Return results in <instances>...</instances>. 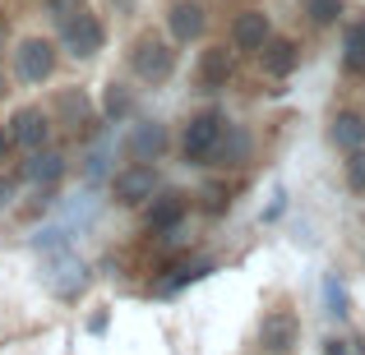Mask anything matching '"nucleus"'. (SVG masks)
I'll use <instances>...</instances> for the list:
<instances>
[{
	"instance_id": "nucleus-1",
	"label": "nucleus",
	"mask_w": 365,
	"mask_h": 355,
	"mask_svg": "<svg viewBox=\"0 0 365 355\" xmlns=\"http://www.w3.org/2000/svg\"><path fill=\"white\" fill-rule=\"evenodd\" d=\"M227 124L232 120H227L217 107L190 116V124L180 129V157H185V166H213V152H217V143H222Z\"/></svg>"
},
{
	"instance_id": "nucleus-2",
	"label": "nucleus",
	"mask_w": 365,
	"mask_h": 355,
	"mask_svg": "<svg viewBox=\"0 0 365 355\" xmlns=\"http://www.w3.org/2000/svg\"><path fill=\"white\" fill-rule=\"evenodd\" d=\"M61 42L74 60H93V55L102 51V42H107V28H102V18L93 14V9L79 5L74 14L61 18Z\"/></svg>"
},
{
	"instance_id": "nucleus-3",
	"label": "nucleus",
	"mask_w": 365,
	"mask_h": 355,
	"mask_svg": "<svg viewBox=\"0 0 365 355\" xmlns=\"http://www.w3.org/2000/svg\"><path fill=\"white\" fill-rule=\"evenodd\" d=\"M130 65H134V79L139 83H167L171 74H176V51H171V42H162V37H139L130 51Z\"/></svg>"
},
{
	"instance_id": "nucleus-4",
	"label": "nucleus",
	"mask_w": 365,
	"mask_h": 355,
	"mask_svg": "<svg viewBox=\"0 0 365 355\" xmlns=\"http://www.w3.org/2000/svg\"><path fill=\"white\" fill-rule=\"evenodd\" d=\"M111 194H116V203H125V208L148 203V198L158 194V166H153V161H130L125 171L111 176Z\"/></svg>"
},
{
	"instance_id": "nucleus-5",
	"label": "nucleus",
	"mask_w": 365,
	"mask_h": 355,
	"mask_svg": "<svg viewBox=\"0 0 365 355\" xmlns=\"http://www.w3.org/2000/svg\"><path fill=\"white\" fill-rule=\"evenodd\" d=\"M14 70L24 83H46L56 70V46L46 42V37H24L14 51Z\"/></svg>"
},
{
	"instance_id": "nucleus-6",
	"label": "nucleus",
	"mask_w": 365,
	"mask_h": 355,
	"mask_svg": "<svg viewBox=\"0 0 365 355\" xmlns=\"http://www.w3.org/2000/svg\"><path fill=\"white\" fill-rule=\"evenodd\" d=\"M9 139H14V148H24V152H42L46 143H51V116H46L42 107L14 111V120H9Z\"/></svg>"
},
{
	"instance_id": "nucleus-7",
	"label": "nucleus",
	"mask_w": 365,
	"mask_h": 355,
	"mask_svg": "<svg viewBox=\"0 0 365 355\" xmlns=\"http://www.w3.org/2000/svg\"><path fill=\"white\" fill-rule=\"evenodd\" d=\"M296 337H301V323H296L292 309H273L264 323H259V346L268 355H287L296 346Z\"/></svg>"
},
{
	"instance_id": "nucleus-8",
	"label": "nucleus",
	"mask_w": 365,
	"mask_h": 355,
	"mask_svg": "<svg viewBox=\"0 0 365 355\" xmlns=\"http://www.w3.org/2000/svg\"><path fill=\"white\" fill-rule=\"evenodd\" d=\"M167 28H171V37H176V42H199V37H204V28H208L204 0H171Z\"/></svg>"
},
{
	"instance_id": "nucleus-9",
	"label": "nucleus",
	"mask_w": 365,
	"mask_h": 355,
	"mask_svg": "<svg viewBox=\"0 0 365 355\" xmlns=\"http://www.w3.org/2000/svg\"><path fill=\"white\" fill-rule=\"evenodd\" d=\"M232 74H236V46H232V51H227V46H208V51L199 55L195 79H199V88H204V92L227 88V83H232Z\"/></svg>"
},
{
	"instance_id": "nucleus-10",
	"label": "nucleus",
	"mask_w": 365,
	"mask_h": 355,
	"mask_svg": "<svg viewBox=\"0 0 365 355\" xmlns=\"http://www.w3.org/2000/svg\"><path fill=\"white\" fill-rule=\"evenodd\" d=\"M273 37V23H268V14L264 9H241L236 14V23H232V46L236 51H264V42Z\"/></svg>"
},
{
	"instance_id": "nucleus-11",
	"label": "nucleus",
	"mask_w": 365,
	"mask_h": 355,
	"mask_svg": "<svg viewBox=\"0 0 365 355\" xmlns=\"http://www.w3.org/2000/svg\"><path fill=\"white\" fill-rule=\"evenodd\" d=\"M185 213H190V198H185V194H176V189H167V194L148 198V231L171 235L180 222H185Z\"/></svg>"
},
{
	"instance_id": "nucleus-12",
	"label": "nucleus",
	"mask_w": 365,
	"mask_h": 355,
	"mask_svg": "<svg viewBox=\"0 0 365 355\" xmlns=\"http://www.w3.org/2000/svg\"><path fill=\"white\" fill-rule=\"evenodd\" d=\"M329 143H333L338 152H356V148H365V111L342 107L338 116L329 120Z\"/></svg>"
},
{
	"instance_id": "nucleus-13",
	"label": "nucleus",
	"mask_w": 365,
	"mask_h": 355,
	"mask_svg": "<svg viewBox=\"0 0 365 355\" xmlns=\"http://www.w3.org/2000/svg\"><path fill=\"white\" fill-rule=\"evenodd\" d=\"M259 65H264V74H273V79H287V74L301 65V46H296L292 37H268L264 51H259Z\"/></svg>"
},
{
	"instance_id": "nucleus-14",
	"label": "nucleus",
	"mask_w": 365,
	"mask_h": 355,
	"mask_svg": "<svg viewBox=\"0 0 365 355\" xmlns=\"http://www.w3.org/2000/svg\"><path fill=\"white\" fill-rule=\"evenodd\" d=\"M167 152V124L162 120H139L130 134V157L134 161H158Z\"/></svg>"
},
{
	"instance_id": "nucleus-15",
	"label": "nucleus",
	"mask_w": 365,
	"mask_h": 355,
	"mask_svg": "<svg viewBox=\"0 0 365 355\" xmlns=\"http://www.w3.org/2000/svg\"><path fill=\"white\" fill-rule=\"evenodd\" d=\"M250 129L245 124H227V134H222V143H217V152H213V166H245L250 161Z\"/></svg>"
},
{
	"instance_id": "nucleus-16",
	"label": "nucleus",
	"mask_w": 365,
	"mask_h": 355,
	"mask_svg": "<svg viewBox=\"0 0 365 355\" xmlns=\"http://www.w3.org/2000/svg\"><path fill=\"white\" fill-rule=\"evenodd\" d=\"M61 176H65V157H61V152H51V148L28 152V161H24V180H33V185H46V189H51Z\"/></svg>"
},
{
	"instance_id": "nucleus-17",
	"label": "nucleus",
	"mask_w": 365,
	"mask_h": 355,
	"mask_svg": "<svg viewBox=\"0 0 365 355\" xmlns=\"http://www.w3.org/2000/svg\"><path fill=\"white\" fill-rule=\"evenodd\" d=\"M342 70L365 74V14L342 28Z\"/></svg>"
},
{
	"instance_id": "nucleus-18",
	"label": "nucleus",
	"mask_w": 365,
	"mask_h": 355,
	"mask_svg": "<svg viewBox=\"0 0 365 355\" xmlns=\"http://www.w3.org/2000/svg\"><path fill=\"white\" fill-rule=\"evenodd\" d=\"M61 116H65V124H70L74 134H88L93 129V107H88L83 92H61Z\"/></svg>"
},
{
	"instance_id": "nucleus-19",
	"label": "nucleus",
	"mask_w": 365,
	"mask_h": 355,
	"mask_svg": "<svg viewBox=\"0 0 365 355\" xmlns=\"http://www.w3.org/2000/svg\"><path fill=\"white\" fill-rule=\"evenodd\" d=\"M301 14L310 28H333L347 14V0H301Z\"/></svg>"
},
{
	"instance_id": "nucleus-20",
	"label": "nucleus",
	"mask_w": 365,
	"mask_h": 355,
	"mask_svg": "<svg viewBox=\"0 0 365 355\" xmlns=\"http://www.w3.org/2000/svg\"><path fill=\"white\" fill-rule=\"evenodd\" d=\"M102 111H107V120H125V116H130V92H125V83H107Z\"/></svg>"
},
{
	"instance_id": "nucleus-21",
	"label": "nucleus",
	"mask_w": 365,
	"mask_h": 355,
	"mask_svg": "<svg viewBox=\"0 0 365 355\" xmlns=\"http://www.w3.org/2000/svg\"><path fill=\"white\" fill-rule=\"evenodd\" d=\"M342 176H347V189H351V194H365V148L347 152V161H342Z\"/></svg>"
},
{
	"instance_id": "nucleus-22",
	"label": "nucleus",
	"mask_w": 365,
	"mask_h": 355,
	"mask_svg": "<svg viewBox=\"0 0 365 355\" xmlns=\"http://www.w3.org/2000/svg\"><path fill=\"white\" fill-rule=\"evenodd\" d=\"M324 355H365L361 341H324Z\"/></svg>"
},
{
	"instance_id": "nucleus-23",
	"label": "nucleus",
	"mask_w": 365,
	"mask_h": 355,
	"mask_svg": "<svg viewBox=\"0 0 365 355\" xmlns=\"http://www.w3.org/2000/svg\"><path fill=\"white\" fill-rule=\"evenodd\" d=\"M9 148H14V139H9V124H5V120H0V161H5V157H9Z\"/></svg>"
},
{
	"instance_id": "nucleus-24",
	"label": "nucleus",
	"mask_w": 365,
	"mask_h": 355,
	"mask_svg": "<svg viewBox=\"0 0 365 355\" xmlns=\"http://www.w3.org/2000/svg\"><path fill=\"white\" fill-rule=\"evenodd\" d=\"M9 194H14V189H9V180H5V176H0V208H5V203H9Z\"/></svg>"
},
{
	"instance_id": "nucleus-25",
	"label": "nucleus",
	"mask_w": 365,
	"mask_h": 355,
	"mask_svg": "<svg viewBox=\"0 0 365 355\" xmlns=\"http://www.w3.org/2000/svg\"><path fill=\"white\" fill-rule=\"evenodd\" d=\"M0 97H5V74H0Z\"/></svg>"
}]
</instances>
